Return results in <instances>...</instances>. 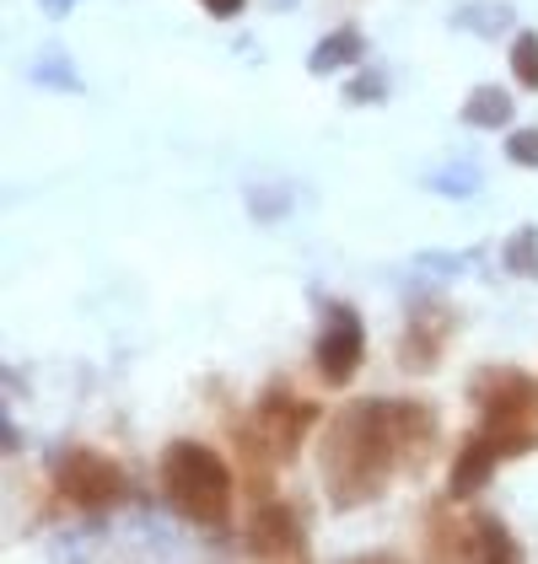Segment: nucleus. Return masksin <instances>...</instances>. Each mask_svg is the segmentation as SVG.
<instances>
[{"label": "nucleus", "mask_w": 538, "mask_h": 564, "mask_svg": "<svg viewBox=\"0 0 538 564\" xmlns=\"http://www.w3.org/2000/svg\"><path fill=\"white\" fill-rule=\"evenodd\" d=\"M323 489L334 511H356L388 489V474L399 463V441L388 425V403H351L323 431Z\"/></svg>", "instance_id": "1"}, {"label": "nucleus", "mask_w": 538, "mask_h": 564, "mask_svg": "<svg viewBox=\"0 0 538 564\" xmlns=\"http://www.w3.org/2000/svg\"><path fill=\"white\" fill-rule=\"evenodd\" d=\"M162 495L194 527H226L232 521V474L200 441H173L162 452Z\"/></svg>", "instance_id": "2"}, {"label": "nucleus", "mask_w": 538, "mask_h": 564, "mask_svg": "<svg viewBox=\"0 0 538 564\" xmlns=\"http://www.w3.org/2000/svg\"><path fill=\"white\" fill-rule=\"evenodd\" d=\"M49 474H54V489H60L71 506H82V511H114V506L130 495L125 468H119L114 457L92 452V446H65V452H54Z\"/></svg>", "instance_id": "3"}, {"label": "nucleus", "mask_w": 538, "mask_h": 564, "mask_svg": "<svg viewBox=\"0 0 538 564\" xmlns=\"http://www.w3.org/2000/svg\"><path fill=\"white\" fill-rule=\"evenodd\" d=\"M366 355V328H361L351 302H323V328L313 345V366L323 377V388H351V377L361 371Z\"/></svg>", "instance_id": "4"}, {"label": "nucleus", "mask_w": 538, "mask_h": 564, "mask_svg": "<svg viewBox=\"0 0 538 564\" xmlns=\"http://www.w3.org/2000/svg\"><path fill=\"white\" fill-rule=\"evenodd\" d=\"M469 403L485 420H538V382L517 366H480L469 377Z\"/></svg>", "instance_id": "5"}, {"label": "nucleus", "mask_w": 538, "mask_h": 564, "mask_svg": "<svg viewBox=\"0 0 538 564\" xmlns=\"http://www.w3.org/2000/svg\"><path fill=\"white\" fill-rule=\"evenodd\" d=\"M318 420H323V409L308 403V398H297L286 382H269L265 398H259V431H265V441L275 446L280 463H291L302 452V441H308V431Z\"/></svg>", "instance_id": "6"}, {"label": "nucleus", "mask_w": 538, "mask_h": 564, "mask_svg": "<svg viewBox=\"0 0 538 564\" xmlns=\"http://www.w3.org/2000/svg\"><path fill=\"white\" fill-rule=\"evenodd\" d=\"M248 549L259 560H308V532H302V517L280 500H265L254 521H248Z\"/></svg>", "instance_id": "7"}, {"label": "nucleus", "mask_w": 538, "mask_h": 564, "mask_svg": "<svg viewBox=\"0 0 538 564\" xmlns=\"http://www.w3.org/2000/svg\"><path fill=\"white\" fill-rule=\"evenodd\" d=\"M448 339H452V312H442V306H420V312L409 317L404 339H399V366L404 371H437Z\"/></svg>", "instance_id": "8"}, {"label": "nucleus", "mask_w": 538, "mask_h": 564, "mask_svg": "<svg viewBox=\"0 0 538 564\" xmlns=\"http://www.w3.org/2000/svg\"><path fill=\"white\" fill-rule=\"evenodd\" d=\"M501 463H506L501 441H495L485 425H480V431H469V435H463V446H458V457H452L448 495H452V500H469L474 489H485V478H491Z\"/></svg>", "instance_id": "9"}, {"label": "nucleus", "mask_w": 538, "mask_h": 564, "mask_svg": "<svg viewBox=\"0 0 538 564\" xmlns=\"http://www.w3.org/2000/svg\"><path fill=\"white\" fill-rule=\"evenodd\" d=\"M388 425H394V441H399V457H426V446L437 441V414L426 403H388Z\"/></svg>", "instance_id": "10"}, {"label": "nucleus", "mask_w": 538, "mask_h": 564, "mask_svg": "<svg viewBox=\"0 0 538 564\" xmlns=\"http://www.w3.org/2000/svg\"><path fill=\"white\" fill-rule=\"evenodd\" d=\"M366 59V44H361L356 28H334L329 39H318L313 54H308V70L313 76H329V70H345V65H356Z\"/></svg>", "instance_id": "11"}, {"label": "nucleus", "mask_w": 538, "mask_h": 564, "mask_svg": "<svg viewBox=\"0 0 538 564\" xmlns=\"http://www.w3.org/2000/svg\"><path fill=\"white\" fill-rule=\"evenodd\" d=\"M469 560H523V549L506 538V527L495 517H469Z\"/></svg>", "instance_id": "12"}, {"label": "nucleus", "mask_w": 538, "mask_h": 564, "mask_svg": "<svg viewBox=\"0 0 538 564\" xmlns=\"http://www.w3.org/2000/svg\"><path fill=\"white\" fill-rule=\"evenodd\" d=\"M512 97L501 87H474L469 91V102H463V124H474V130H501V124H512Z\"/></svg>", "instance_id": "13"}, {"label": "nucleus", "mask_w": 538, "mask_h": 564, "mask_svg": "<svg viewBox=\"0 0 538 564\" xmlns=\"http://www.w3.org/2000/svg\"><path fill=\"white\" fill-rule=\"evenodd\" d=\"M452 22L469 28V33H480V39H491L501 28H512V6H506V0H469V6H458Z\"/></svg>", "instance_id": "14"}, {"label": "nucleus", "mask_w": 538, "mask_h": 564, "mask_svg": "<svg viewBox=\"0 0 538 564\" xmlns=\"http://www.w3.org/2000/svg\"><path fill=\"white\" fill-rule=\"evenodd\" d=\"M501 263H506L512 274H523V280H538V226H523V231L506 242Z\"/></svg>", "instance_id": "15"}, {"label": "nucleus", "mask_w": 538, "mask_h": 564, "mask_svg": "<svg viewBox=\"0 0 538 564\" xmlns=\"http://www.w3.org/2000/svg\"><path fill=\"white\" fill-rule=\"evenodd\" d=\"M512 76L528 91H538V33H517V44H512Z\"/></svg>", "instance_id": "16"}, {"label": "nucleus", "mask_w": 538, "mask_h": 564, "mask_svg": "<svg viewBox=\"0 0 538 564\" xmlns=\"http://www.w3.org/2000/svg\"><path fill=\"white\" fill-rule=\"evenodd\" d=\"M431 188H437V194H452V199H469V194L480 188V173H474V167H448V173L431 177Z\"/></svg>", "instance_id": "17"}, {"label": "nucleus", "mask_w": 538, "mask_h": 564, "mask_svg": "<svg viewBox=\"0 0 538 564\" xmlns=\"http://www.w3.org/2000/svg\"><path fill=\"white\" fill-rule=\"evenodd\" d=\"M506 156H512L517 167H538V130H512V140H506Z\"/></svg>", "instance_id": "18"}, {"label": "nucleus", "mask_w": 538, "mask_h": 564, "mask_svg": "<svg viewBox=\"0 0 538 564\" xmlns=\"http://www.w3.org/2000/svg\"><path fill=\"white\" fill-rule=\"evenodd\" d=\"M383 91H388V82H383V76L372 70V76H356V82L345 87V102H377Z\"/></svg>", "instance_id": "19"}, {"label": "nucleus", "mask_w": 538, "mask_h": 564, "mask_svg": "<svg viewBox=\"0 0 538 564\" xmlns=\"http://www.w3.org/2000/svg\"><path fill=\"white\" fill-rule=\"evenodd\" d=\"M33 82H44V87L82 91V82H76V70H71V65H33Z\"/></svg>", "instance_id": "20"}, {"label": "nucleus", "mask_w": 538, "mask_h": 564, "mask_svg": "<svg viewBox=\"0 0 538 564\" xmlns=\"http://www.w3.org/2000/svg\"><path fill=\"white\" fill-rule=\"evenodd\" d=\"M200 6H205L211 17H237V11H243V0H200Z\"/></svg>", "instance_id": "21"}, {"label": "nucleus", "mask_w": 538, "mask_h": 564, "mask_svg": "<svg viewBox=\"0 0 538 564\" xmlns=\"http://www.w3.org/2000/svg\"><path fill=\"white\" fill-rule=\"evenodd\" d=\"M39 6H44L49 17H71V11H76L82 0H39Z\"/></svg>", "instance_id": "22"}, {"label": "nucleus", "mask_w": 538, "mask_h": 564, "mask_svg": "<svg viewBox=\"0 0 538 564\" xmlns=\"http://www.w3.org/2000/svg\"><path fill=\"white\" fill-rule=\"evenodd\" d=\"M269 6H280V0H269Z\"/></svg>", "instance_id": "23"}]
</instances>
